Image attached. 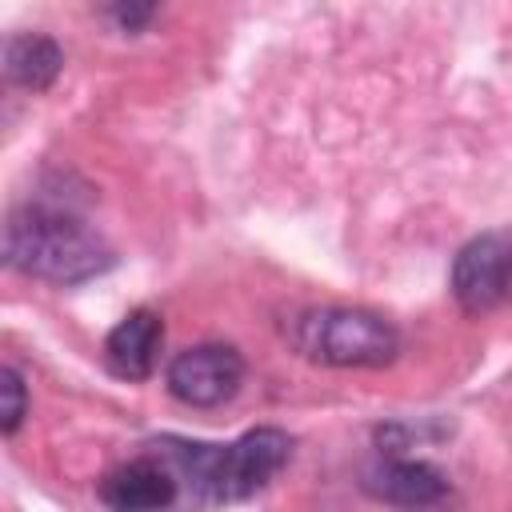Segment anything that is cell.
I'll list each match as a JSON object with an SVG mask.
<instances>
[{
	"instance_id": "cell-1",
	"label": "cell",
	"mask_w": 512,
	"mask_h": 512,
	"mask_svg": "<svg viewBox=\"0 0 512 512\" xmlns=\"http://www.w3.org/2000/svg\"><path fill=\"white\" fill-rule=\"evenodd\" d=\"M4 260L36 280L80 284L112 268V248L76 212L52 204H24L4 224Z\"/></svg>"
},
{
	"instance_id": "cell-11",
	"label": "cell",
	"mask_w": 512,
	"mask_h": 512,
	"mask_svg": "<svg viewBox=\"0 0 512 512\" xmlns=\"http://www.w3.org/2000/svg\"><path fill=\"white\" fill-rule=\"evenodd\" d=\"M112 4V16L120 20V28H144L156 12V0H108Z\"/></svg>"
},
{
	"instance_id": "cell-5",
	"label": "cell",
	"mask_w": 512,
	"mask_h": 512,
	"mask_svg": "<svg viewBox=\"0 0 512 512\" xmlns=\"http://www.w3.org/2000/svg\"><path fill=\"white\" fill-rule=\"evenodd\" d=\"M244 360L232 344H196L168 364V392L188 408H220L240 392Z\"/></svg>"
},
{
	"instance_id": "cell-9",
	"label": "cell",
	"mask_w": 512,
	"mask_h": 512,
	"mask_svg": "<svg viewBox=\"0 0 512 512\" xmlns=\"http://www.w3.org/2000/svg\"><path fill=\"white\" fill-rule=\"evenodd\" d=\"M64 68V52L56 40L40 36V32H16L8 36L4 48V72L12 84L28 88V92H44Z\"/></svg>"
},
{
	"instance_id": "cell-4",
	"label": "cell",
	"mask_w": 512,
	"mask_h": 512,
	"mask_svg": "<svg viewBox=\"0 0 512 512\" xmlns=\"http://www.w3.org/2000/svg\"><path fill=\"white\" fill-rule=\"evenodd\" d=\"M452 296L464 312H492L512 296V232H484L452 260Z\"/></svg>"
},
{
	"instance_id": "cell-3",
	"label": "cell",
	"mask_w": 512,
	"mask_h": 512,
	"mask_svg": "<svg viewBox=\"0 0 512 512\" xmlns=\"http://www.w3.org/2000/svg\"><path fill=\"white\" fill-rule=\"evenodd\" d=\"M288 452H292V440L280 428H252L240 440L220 444L208 500L224 504V500H244V496L260 492L288 464Z\"/></svg>"
},
{
	"instance_id": "cell-2",
	"label": "cell",
	"mask_w": 512,
	"mask_h": 512,
	"mask_svg": "<svg viewBox=\"0 0 512 512\" xmlns=\"http://www.w3.org/2000/svg\"><path fill=\"white\" fill-rule=\"evenodd\" d=\"M292 344L328 368H384L400 352L396 328L364 308H308L292 320Z\"/></svg>"
},
{
	"instance_id": "cell-7",
	"label": "cell",
	"mask_w": 512,
	"mask_h": 512,
	"mask_svg": "<svg viewBox=\"0 0 512 512\" xmlns=\"http://www.w3.org/2000/svg\"><path fill=\"white\" fill-rule=\"evenodd\" d=\"M364 492L384 500V504H404V508H420V504H436L448 496V480L420 460H380L376 468L364 472Z\"/></svg>"
},
{
	"instance_id": "cell-6",
	"label": "cell",
	"mask_w": 512,
	"mask_h": 512,
	"mask_svg": "<svg viewBox=\"0 0 512 512\" xmlns=\"http://www.w3.org/2000/svg\"><path fill=\"white\" fill-rule=\"evenodd\" d=\"M164 340V324L152 308L128 312L104 340V360L120 380H148L156 368V352Z\"/></svg>"
},
{
	"instance_id": "cell-10",
	"label": "cell",
	"mask_w": 512,
	"mask_h": 512,
	"mask_svg": "<svg viewBox=\"0 0 512 512\" xmlns=\"http://www.w3.org/2000/svg\"><path fill=\"white\" fill-rule=\"evenodd\" d=\"M0 400H4V408H0V432L12 436L20 428V420L28 416V388H24V376L12 364L0 368Z\"/></svg>"
},
{
	"instance_id": "cell-8",
	"label": "cell",
	"mask_w": 512,
	"mask_h": 512,
	"mask_svg": "<svg viewBox=\"0 0 512 512\" xmlns=\"http://www.w3.org/2000/svg\"><path fill=\"white\" fill-rule=\"evenodd\" d=\"M100 500L120 512H144V508H168L176 500V476L156 460H132L104 476Z\"/></svg>"
}]
</instances>
